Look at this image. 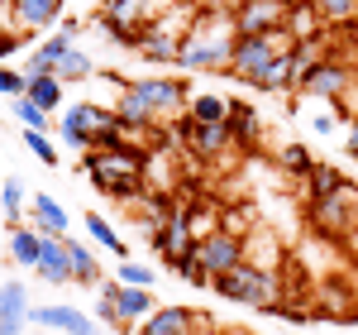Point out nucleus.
<instances>
[{
  "mask_svg": "<svg viewBox=\"0 0 358 335\" xmlns=\"http://www.w3.org/2000/svg\"><path fill=\"white\" fill-rule=\"evenodd\" d=\"M234 43H239V29H234L229 5H210V10L196 15L192 34L182 39L177 67L182 72H229L234 67Z\"/></svg>",
  "mask_w": 358,
  "mask_h": 335,
  "instance_id": "1",
  "label": "nucleus"
},
{
  "mask_svg": "<svg viewBox=\"0 0 358 335\" xmlns=\"http://www.w3.org/2000/svg\"><path fill=\"white\" fill-rule=\"evenodd\" d=\"M148 163L153 158L138 144H124L115 153H101V149L82 153V172L91 177V187L101 196H110V201H138L143 196V177H148Z\"/></svg>",
  "mask_w": 358,
  "mask_h": 335,
  "instance_id": "2",
  "label": "nucleus"
},
{
  "mask_svg": "<svg viewBox=\"0 0 358 335\" xmlns=\"http://www.w3.org/2000/svg\"><path fill=\"white\" fill-rule=\"evenodd\" d=\"M210 287L220 292L224 302H239V307H253V311H277L282 307V268H263L244 259L234 273L224 278H210Z\"/></svg>",
  "mask_w": 358,
  "mask_h": 335,
  "instance_id": "3",
  "label": "nucleus"
},
{
  "mask_svg": "<svg viewBox=\"0 0 358 335\" xmlns=\"http://www.w3.org/2000/svg\"><path fill=\"white\" fill-rule=\"evenodd\" d=\"M310 206V230L320 240H349L358 225V192L344 187V192L325 196V201H306Z\"/></svg>",
  "mask_w": 358,
  "mask_h": 335,
  "instance_id": "4",
  "label": "nucleus"
},
{
  "mask_svg": "<svg viewBox=\"0 0 358 335\" xmlns=\"http://www.w3.org/2000/svg\"><path fill=\"white\" fill-rule=\"evenodd\" d=\"M292 48V39H287V29H277V34H244L239 43H234V67H229V77H239V82H253L268 62Z\"/></svg>",
  "mask_w": 358,
  "mask_h": 335,
  "instance_id": "5",
  "label": "nucleus"
},
{
  "mask_svg": "<svg viewBox=\"0 0 358 335\" xmlns=\"http://www.w3.org/2000/svg\"><path fill=\"white\" fill-rule=\"evenodd\" d=\"M354 86V67L344 62V57H320L310 72H306V82L296 86V96L306 101H344V91Z\"/></svg>",
  "mask_w": 358,
  "mask_h": 335,
  "instance_id": "6",
  "label": "nucleus"
},
{
  "mask_svg": "<svg viewBox=\"0 0 358 335\" xmlns=\"http://www.w3.org/2000/svg\"><path fill=\"white\" fill-rule=\"evenodd\" d=\"M172 130H177L182 149H187L192 158H201V163H210V158H220L224 149H234L229 125H206V120H192V115H177Z\"/></svg>",
  "mask_w": 358,
  "mask_h": 335,
  "instance_id": "7",
  "label": "nucleus"
},
{
  "mask_svg": "<svg viewBox=\"0 0 358 335\" xmlns=\"http://www.w3.org/2000/svg\"><path fill=\"white\" fill-rule=\"evenodd\" d=\"M143 96V106L158 115V120H177V115H187V106H192V91H187V82L182 77H143V82H129Z\"/></svg>",
  "mask_w": 358,
  "mask_h": 335,
  "instance_id": "8",
  "label": "nucleus"
},
{
  "mask_svg": "<svg viewBox=\"0 0 358 335\" xmlns=\"http://www.w3.org/2000/svg\"><path fill=\"white\" fill-rule=\"evenodd\" d=\"M244 259H248V240L229 235V230H210V235L201 240V268H206L210 278H224V273H234Z\"/></svg>",
  "mask_w": 358,
  "mask_h": 335,
  "instance_id": "9",
  "label": "nucleus"
},
{
  "mask_svg": "<svg viewBox=\"0 0 358 335\" xmlns=\"http://www.w3.org/2000/svg\"><path fill=\"white\" fill-rule=\"evenodd\" d=\"M287 0H239L229 15H234V29H239V39L244 34H277V29H287Z\"/></svg>",
  "mask_w": 358,
  "mask_h": 335,
  "instance_id": "10",
  "label": "nucleus"
},
{
  "mask_svg": "<svg viewBox=\"0 0 358 335\" xmlns=\"http://www.w3.org/2000/svg\"><path fill=\"white\" fill-rule=\"evenodd\" d=\"M29 326H38V331H62V335H101L96 316H86L82 307H67V302L29 307Z\"/></svg>",
  "mask_w": 358,
  "mask_h": 335,
  "instance_id": "11",
  "label": "nucleus"
},
{
  "mask_svg": "<svg viewBox=\"0 0 358 335\" xmlns=\"http://www.w3.org/2000/svg\"><path fill=\"white\" fill-rule=\"evenodd\" d=\"M210 316L206 311H192V307H158L148 321H138L134 335H196Z\"/></svg>",
  "mask_w": 358,
  "mask_h": 335,
  "instance_id": "12",
  "label": "nucleus"
},
{
  "mask_svg": "<svg viewBox=\"0 0 358 335\" xmlns=\"http://www.w3.org/2000/svg\"><path fill=\"white\" fill-rule=\"evenodd\" d=\"M10 20L20 34H48L62 25V0H10Z\"/></svg>",
  "mask_w": 358,
  "mask_h": 335,
  "instance_id": "13",
  "label": "nucleus"
},
{
  "mask_svg": "<svg viewBox=\"0 0 358 335\" xmlns=\"http://www.w3.org/2000/svg\"><path fill=\"white\" fill-rule=\"evenodd\" d=\"M229 139H234V149L239 153H253L258 144H263V115L253 111L248 101H229Z\"/></svg>",
  "mask_w": 358,
  "mask_h": 335,
  "instance_id": "14",
  "label": "nucleus"
},
{
  "mask_svg": "<svg viewBox=\"0 0 358 335\" xmlns=\"http://www.w3.org/2000/svg\"><path fill=\"white\" fill-rule=\"evenodd\" d=\"M43 282L53 287H72V259H67V235H43V259L34 268Z\"/></svg>",
  "mask_w": 358,
  "mask_h": 335,
  "instance_id": "15",
  "label": "nucleus"
},
{
  "mask_svg": "<svg viewBox=\"0 0 358 335\" xmlns=\"http://www.w3.org/2000/svg\"><path fill=\"white\" fill-rule=\"evenodd\" d=\"M29 326V287L0 282V335H24Z\"/></svg>",
  "mask_w": 358,
  "mask_h": 335,
  "instance_id": "16",
  "label": "nucleus"
},
{
  "mask_svg": "<svg viewBox=\"0 0 358 335\" xmlns=\"http://www.w3.org/2000/svg\"><path fill=\"white\" fill-rule=\"evenodd\" d=\"M115 115H120V125L124 130H138V135H153V130H163V120L143 106V96H138L134 86L124 82V91L115 96Z\"/></svg>",
  "mask_w": 358,
  "mask_h": 335,
  "instance_id": "17",
  "label": "nucleus"
},
{
  "mask_svg": "<svg viewBox=\"0 0 358 335\" xmlns=\"http://www.w3.org/2000/svg\"><path fill=\"white\" fill-rule=\"evenodd\" d=\"M143 62H153V67H177V53H182V39L177 34H163V29L153 25V20H143V43L134 48Z\"/></svg>",
  "mask_w": 358,
  "mask_h": 335,
  "instance_id": "18",
  "label": "nucleus"
},
{
  "mask_svg": "<svg viewBox=\"0 0 358 335\" xmlns=\"http://www.w3.org/2000/svg\"><path fill=\"white\" fill-rule=\"evenodd\" d=\"M29 225L34 230H43V235H67V211H62V201H53L48 192L29 196Z\"/></svg>",
  "mask_w": 358,
  "mask_h": 335,
  "instance_id": "19",
  "label": "nucleus"
},
{
  "mask_svg": "<svg viewBox=\"0 0 358 335\" xmlns=\"http://www.w3.org/2000/svg\"><path fill=\"white\" fill-rule=\"evenodd\" d=\"M10 259L20 264V268H38V259H43V230H34V225H10Z\"/></svg>",
  "mask_w": 358,
  "mask_h": 335,
  "instance_id": "20",
  "label": "nucleus"
},
{
  "mask_svg": "<svg viewBox=\"0 0 358 335\" xmlns=\"http://www.w3.org/2000/svg\"><path fill=\"white\" fill-rule=\"evenodd\" d=\"M330 29L320 25V15H315V5L310 0H296L292 10H287V39L292 43H306V39H325Z\"/></svg>",
  "mask_w": 358,
  "mask_h": 335,
  "instance_id": "21",
  "label": "nucleus"
},
{
  "mask_svg": "<svg viewBox=\"0 0 358 335\" xmlns=\"http://www.w3.org/2000/svg\"><path fill=\"white\" fill-rule=\"evenodd\" d=\"M67 259H72V287H101V282H106L101 259L86 249V245H77L72 235H67Z\"/></svg>",
  "mask_w": 358,
  "mask_h": 335,
  "instance_id": "22",
  "label": "nucleus"
},
{
  "mask_svg": "<svg viewBox=\"0 0 358 335\" xmlns=\"http://www.w3.org/2000/svg\"><path fill=\"white\" fill-rule=\"evenodd\" d=\"M120 316L129 321V326H138V321H148L153 311H158V302H153V287H124L120 282Z\"/></svg>",
  "mask_w": 358,
  "mask_h": 335,
  "instance_id": "23",
  "label": "nucleus"
},
{
  "mask_svg": "<svg viewBox=\"0 0 358 335\" xmlns=\"http://www.w3.org/2000/svg\"><path fill=\"white\" fill-rule=\"evenodd\" d=\"M110 120H115V106H96V101L67 106V115H62V125H77V130H86L91 139H96V130H106Z\"/></svg>",
  "mask_w": 358,
  "mask_h": 335,
  "instance_id": "24",
  "label": "nucleus"
},
{
  "mask_svg": "<svg viewBox=\"0 0 358 335\" xmlns=\"http://www.w3.org/2000/svg\"><path fill=\"white\" fill-rule=\"evenodd\" d=\"M248 86H258V91H268V96H282V91H296V82H292V48L277 57V62H268L258 77Z\"/></svg>",
  "mask_w": 358,
  "mask_h": 335,
  "instance_id": "25",
  "label": "nucleus"
},
{
  "mask_svg": "<svg viewBox=\"0 0 358 335\" xmlns=\"http://www.w3.org/2000/svg\"><path fill=\"white\" fill-rule=\"evenodd\" d=\"M344 187H349V182H344V172L334 163H315L310 177H306V201H325V196L344 192Z\"/></svg>",
  "mask_w": 358,
  "mask_h": 335,
  "instance_id": "26",
  "label": "nucleus"
},
{
  "mask_svg": "<svg viewBox=\"0 0 358 335\" xmlns=\"http://www.w3.org/2000/svg\"><path fill=\"white\" fill-rule=\"evenodd\" d=\"M86 235H91V240H96V245H101L106 254H115L120 264L129 259V245L120 240V230H115V225L106 221V216H96V211H86Z\"/></svg>",
  "mask_w": 358,
  "mask_h": 335,
  "instance_id": "27",
  "label": "nucleus"
},
{
  "mask_svg": "<svg viewBox=\"0 0 358 335\" xmlns=\"http://www.w3.org/2000/svg\"><path fill=\"white\" fill-rule=\"evenodd\" d=\"M62 77L57 72H38V77H29V101L34 106H43V111H57L62 106Z\"/></svg>",
  "mask_w": 358,
  "mask_h": 335,
  "instance_id": "28",
  "label": "nucleus"
},
{
  "mask_svg": "<svg viewBox=\"0 0 358 335\" xmlns=\"http://www.w3.org/2000/svg\"><path fill=\"white\" fill-rule=\"evenodd\" d=\"M277 168H282L287 177L306 182V177H310V168H315V158H310V149H306V144H282V149H277Z\"/></svg>",
  "mask_w": 358,
  "mask_h": 335,
  "instance_id": "29",
  "label": "nucleus"
},
{
  "mask_svg": "<svg viewBox=\"0 0 358 335\" xmlns=\"http://www.w3.org/2000/svg\"><path fill=\"white\" fill-rule=\"evenodd\" d=\"M187 115H192V120H206V125H224V120H229V101L215 96V91H201V96H192Z\"/></svg>",
  "mask_w": 358,
  "mask_h": 335,
  "instance_id": "30",
  "label": "nucleus"
},
{
  "mask_svg": "<svg viewBox=\"0 0 358 335\" xmlns=\"http://www.w3.org/2000/svg\"><path fill=\"white\" fill-rule=\"evenodd\" d=\"M57 77H62V82H86V77H96V62H91L86 48L72 43V48L62 53V62H57Z\"/></svg>",
  "mask_w": 358,
  "mask_h": 335,
  "instance_id": "31",
  "label": "nucleus"
},
{
  "mask_svg": "<svg viewBox=\"0 0 358 335\" xmlns=\"http://www.w3.org/2000/svg\"><path fill=\"white\" fill-rule=\"evenodd\" d=\"M172 273H177V278L187 282V287H210V273L201 268V245H196V249H187V254H182V259L172 264Z\"/></svg>",
  "mask_w": 358,
  "mask_h": 335,
  "instance_id": "32",
  "label": "nucleus"
},
{
  "mask_svg": "<svg viewBox=\"0 0 358 335\" xmlns=\"http://www.w3.org/2000/svg\"><path fill=\"white\" fill-rule=\"evenodd\" d=\"M0 206H5V221L20 225L24 221V187H20V177H5V187H0Z\"/></svg>",
  "mask_w": 358,
  "mask_h": 335,
  "instance_id": "33",
  "label": "nucleus"
},
{
  "mask_svg": "<svg viewBox=\"0 0 358 335\" xmlns=\"http://www.w3.org/2000/svg\"><path fill=\"white\" fill-rule=\"evenodd\" d=\"M24 149L38 158L43 168H57V144L43 135V130H24Z\"/></svg>",
  "mask_w": 358,
  "mask_h": 335,
  "instance_id": "34",
  "label": "nucleus"
},
{
  "mask_svg": "<svg viewBox=\"0 0 358 335\" xmlns=\"http://www.w3.org/2000/svg\"><path fill=\"white\" fill-rule=\"evenodd\" d=\"M115 278L124 282V287H153V282H158V273H153V268H148V264H134V259H124V264H120V273H115Z\"/></svg>",
  "mask_w": 358,
  "mask_h": 335,
  "instance_id": "35",
  "label": "nucleus"
},
{
  "mask_svg": "<svg viewBox=\"0 0 358 335\" xmlns=\"http://www.w3.org/2000/svg\"><path fill=\"white\" fill-rule=\"evenodd\" d=\"M10 111L20 115V125H24V130H48V111H43V106H34L29 96H20V101H10Z\"/></svg>",
  "mask_w": 358,
  "mask_h": 335,
  "instance_id": "36",
  "label": "nucleus"
},
{
  "mask_svg": "<svg viewBox=\"0 0 358 335\" xmlns=\"http://www.w3.org/2000/svg\"><path fill=\"white\" fill-rule=\"evenodd\" d=\"M220 230H229V235L248 240V235H253V216H248L244 206H239V211H234V206H220Z\"/></svg>",
  "mask_w": 358,
  "mask_h": 335,
  "instance_id": "37",
  "label": "nucleus"
},
{
  "mask_svg": "<svg viewBox=\"0 0 358 335\" xmlns=\"http://www.w3.org/2000/svg\"><path fill=\"white\" fill-rule=\"evenodd\" d=\"M0 91H5L10 101H20V96H29V77L20 67H5V62H0Z\"/></svg>",
  "mask_w": 358,
  "mask_h": 335,
  "instance_id": "38",
  "label": "nucleus"
},
{
  "mask_svg": "<svg viewBox=\"0 0 358 335\" xmlns=\"http://www.w3.org/2000/svg\"><path fill=\"white\" fill-rule=\"evenodd\" d=\"M334 125H339V115H334V111H315V115H310V130H315V135H334Z\"/></svg>",
  "mask_w": 358,
  "mask_h": 335,
  "instance_id": "39",
  "label": "nucleus"
},
{
  "mask_svg": "<svg viewBox=\"0 0 358 335\" xmlns=\"http://www.w3.org/2000/svg\"><path fill=\"white\" fill-rule=\"evenodd\" d=\"M344 153L358 163V115H354V120H344Z\"/></svg>",
  "mask_w": 358,
  "mask_h": 335,
  "instance_id": "40",
  "label": "nucleus"
},
{
  "mask_svg": "<svg viewBox=\"0 0 358 335\" xmlns=\"http://www.w3.org/2000/svg\"><path fill=\"white\" fill-rule=\"evenodd\" d=\"M224 5H229V10H234V5H239V0H224Z\"/></svg>",
  "mask_w": 358,
  "mask_h": 335,
  "instance_id": "41",
  "label": "nucleus"
},
{
  "mask_svg": "<svg viewBox=\"0 0 358 335\" xmlns=\"http://www.w3.org/2000/svg\"><path fill=\"white\" fill-rule=\"evenodd\" d=\"M24 335H38V326H34V331H24Z\"/></svg>",
  "mask_w": 358,
  "mask_h": 335,
  "instance_id": "42",
  "label": "nucleus"
},
{
  "mask_svg": "<svg viewBox=\"0 0 358 335\" xmlns=\"http://www.w3.org/2000/svg\"><path fill=\"white\" fill-rule=\"evenodd\" d=\"M0 43H5V29H0Z\"/></svg>",
  "mask_w": 358,
  "mask_h": 335,
  "instance_id": "43",
  "label": "nucleus"
},
{
  "mask_svg": "<svg viewBox=\"0 0 358 335\" xmlns=\"http://www.w3.org/2000/svg\"><path fill=\"white\" fill-rule=\"evenodd\" d=\"M287 5H296V0H287Z\"/></svg>",
  "mask_w": 358,
  "mask_h": 335,
  "instance_id": "44",
  "label": "nucleus"
}]
</instances>
